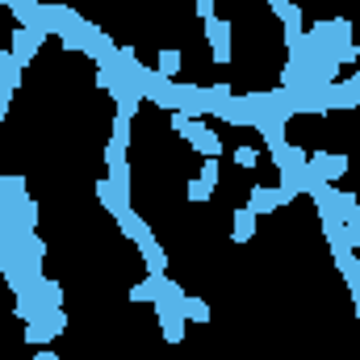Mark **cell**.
I'll list each match as a JSON object with an SVG mask.
<instances>
[{"mask_svg": "<svg viewBox=\"0 0 360 360\" xmlns=\"http://www.w3.org/2000/svg\"><path fill=\"white\" fill-rule=\"evenodd\" d=\"M306 172L327 180V184H335V180L348 172V155H331V151H319L314 147V155H306Z\"/></svg>", "mask_w": 360, "mask_h": 360, "instance_id": "6da1fadb", "label": "cell"}, {"mask_svg": "<svg viewBox=\"0 0 360 360\" xmlns=\"http://www.w3.org/2000/svg\"><path fill=\"white\" fill-rule=\"evenodd\" d=\"M151 306H155V319H160L164 340H168V344H180V340H184V314H180V306H172L168 297H155Z\"/></svg>", "mask_w": 360, "mask_h": 360, "instance_id": "7a4b0ae2", "label": "cell"}, {"mask_svg": "<svg viewBox=\"0 0 360 360\" xmlns=\"http://www.w3.org/2000/svg\"><path fill=\"white\" fill-rule=\"evenodd\" d=\"M205 42H210V51H214V63H231V21L210 17V21H205Z\"/></svg>", "mask_w": 360, "mask_h": 360, "instance_id": "3957f363", "label": "cell"}, {"mask_svg": "<svg viewBox=\"0 0 360 360\" xmlns=\"http://www.w3.org/2000/svg\"><path fill=\"white\" fill-rule=\"evenodd\" d=\"M210 117H218V122H226V126H256V109H248L243 96H231V101L214 105Z\"/></svg>", "mask_w": 360, "mask_h": 360, "instance_id": "277c9868", "label": "cell"}, {"mask_svg": "<svg viewBox=\"0 0 360 360\" xmlns=\"http://www.w3.org/2000/svg\"><path fill=\"white\" fill-rule=\"evenodd\" d=\"M269 155H272V164L281 168V176H285V172H306V151L293 147L289 139H281L276 147H269Z\"/></svg>", "mask_w": 360, "mask_h": 360, "instance_id": "5b68a950", "label": "cell"}, {"mask_svg": "<svg viewBox=\"0 0 360 360\" xmlns=\"http://www.w3.org/2000/svg\"><path fill=\"white\" fill-rule=\"evenodd\" d=\"M331 256H335V269H340V276L348 281V289H352V293H360V260H356V252H352L348 243H340V248H331Z\"/></svg>", "mask_w": 360, "mask_h": 360, "instance_id": "8992f818", "label": "cell"}, {"mask_svg": "<svg viewBox=\"0 0 360 360\" xmlns=\"http://www.w3.org/2000/svg\"><path fill=\"white\" fill-rule=\"evenodd\" d=\"M188 143H193V147H197L205 160H218V155H222V139H218V134H214L205 122H193V130H188Z\"/></svg>", "mask_w": 360, "mask_h": 360, "instance_id": "52a82bcc", "label": "cell"}, {"mask_svg": "<svg viewBox=\"0 0 360 360\" xmlns=\"http://www.w3.org/2000/svg\"><path fill=\"white\" fill-rule=\"evenodd\" d=\"M327 109H360V92L352 80H331L327 84Z\"/></svg>", "mask_w": 360, "mask_h": 360, "instance_id": "ba28073f", "label": "cell"}, {"mask_svg": "<svg viewBox=\"0 0 360 360\" xmlns=\"http://www.w3.org/2000/svg\"><path fill=\"white\" fill-rule=\"evenodd\" d=\"M38 42H42V38H38L34 30H17V34H13V42H8V51H13V59H17V68H25V63H30V59L38 55Z\"/></svg>", "mask_w": 360, "mask_h": 360, "instance_id": "9c48e42d", "label": "cell"}, {"mask_svg": "<svg viewBox=\"0 0 360 360\" xmlns=\"http://www.w3.org/2000/svg\"><path fill=\"white\" fill-rule=\"evenodd\" d=\"M113 218H117V226H122V235H126V239H134V243H139L143 235H151V226L143 222V214H134V205H126V210H117Z\"/></svg>", "mask_w": 360, "mask_h": 360, "instance_id": "30bf717a", "label": "cell"}, {"mask_svg": "<svg viewBox=\"0 0 360 360\" xmlns=\"http://www.w3.org/2000/svg\"><path fill=\"white\" fill-rule=\"evenodd\" d=\"M256 218H260V214H256L252 205L235 210V226H231V239H235V243H248V239L256 235Z\"/></svg>", "mask_w": 360, "mask_h": 360, "instance_id": "8fae6325", "label": "cell"}, {"mask_svg": "<svg viewBox=\"0 0 360 360\" xmlns=\"http://www.w3.org/2000/svg\"><path fill=\"white\" fill-rule=\"evenodd\" d=\"M109 92H113V105H117V117H134V113H139V96L130 92V84H126L122 76H117V84H113Z\"/></svg>", "mask_w": 360, "mask_h": 360, "instance_id": "7c38bea8", "label": "cell"}, {"mask_svg": "<svg viewBox=\"0 0 360 360\" xmlns=\"http://www.w3.org/2000/svg\"><path fill=\"white\" fill-rule=\"evenodd\" d=\"M139 252H143V260H147V269L151 272L168 269V256H164V248L155 243V235H143V239H139Z\"/></svg>", "mask_w": 360, "mask_h": 360, "instance_id": "4fadbf2b", "label": "cell"}, {"mask_svg": "<svg viewBox=\"0 0 360 360\" xmlns=\"http://www.w3.org/2000/svg\"><path fill=\"white\" fill-rule=\"evenodd\" d=\"M34 293H38V302H42L46 310H59V306H63V285H59V281H46V276H42V281H34Z\"/></svg>", "mask_w": 360, "mask_h": 360, "instance_id": "5bb4252c", "label": "cell"}, {"mask_svg": "<svg viewBox=\"0 0 360 360\" xmlns=\"http://www.w3.org/2000/svg\"><path fill=\"white\" fill-rule=\"evenodd\" d=\"M180 314H184V323H210V319H214L210 302H201V297H188V293H184V302H180Z\"/></svg>", "mask_w": 360, "mask_h": 360, "instance_id": "9a60e30c", "label": "cell"}, {"mask_svg": "<svg viewBox=\"0 0 360 360\" xmlns=\"http://www.w3.org/2000/svg\"><path fill=\"white\" fill-rule=\"evenodd\" d=\"M248 205H252L256 214H269V210L285 205V201H281V188H260V184H256V188H252V201H248Z\"/></svg>", "mask_w": 360, "mask_h": 360, "instance_id": "2e32d148", "label": "cell"}, {"mask_svg": "<svg viewBox=\"0 0 360 360\" xmlns=\"http://www.w3.org/2000/svg\"><path fill=\"white\" fill-rule=\"evenodd\" d=\"M96 201L109 210V214H117V210H126L130 201H122V193L113 188V180H96Z\"/></svg>", "mask_w": 360, "mask_h": 360, "instance_id": "e0dca14e", "label": "cell"}, {"mask_svg": "<svg viewBox=\"0 0 360 360\" xmlns=\"http://www.w3.org/2000/svg\"><path fill=\"white\" fill-rule=\"evenodd\" d=\"M160 76H168V80H176V72H180V51L176 46H164L160 51V68H155Z\"/></svg>", "mask_w": 360, "mask_h": 360, "instance_id": "ac0fdd59", "label": "cell"}, {"mask_svg": "<svg viewBox=\"0 0 360 360\" xmlns=\"http://www.w3.org/2000/svg\"><path fill=\"white\" fill-rule=\"evenodd\" d=\"M0 197H4V201H13V205H17V201H25V180H21V176H0Z\"/></svg>", "mask_w": 360, "mask_h": 360, "instance_id": "d6986e66", "label": "cell"}, {"mask_svg": "<svg viewBox=\"0 0 360 360\" xmlns=\"http://www.w3.org/2000/svg\"><path fill=\"white\" fill-rule=\"evenodd\" d=\"M109 180H113V188L122 193V201H130V164H113V168H109Z\"/></svg>", "mask_w": 360, "mask_h": 360, "instance_id": "ffe728a7", "label": "cell"}, {"mask_svg": "<svg viewBox=\"0 0 360 360\" xmlns=\"http://www.w3.org/2000/svg\"><path fill=\"white\" fill-rule=\"evenodd\" d=\"M109 147L126 151L130 147V117H113V134H109Z\"/></svg>", "mask_w": 360, "mask_h": 360, "instance_id": "44dd1931", "label": "cell"}, {"mask_svg": "<svg viewBox=\"0 0 360 360\" xmlns=\"http://www.w3.org/2000/svg\"><path fill=\"white\" fill-rule=\"evenodd\" d=\"M13 205V201H8ZM17 222H21V231H34L38 226V205L25 197V201H17Z\"/></svg>", "mask_w": 360, "mask_h": 360, "instance_id": "7402d4cb", "label": "cell"}, {"mask_svg": "<svg viewBox=\"0 0 360 360\" xmlns=\"http://www.w3.org/2000/svg\"><path fill=\"white\" fill-rule=\"evenodd\" d=\"M155 297H160V289H155V276H147V281L130 285V302H155Z\"/></svg>", "mask_w": 360, "mask_h": 360, "instance_id": "603a6c76", "label": "cell"}, {"mask_svg": "<svg viewBox=\"0 0 360 360\" xmlns=\"http://www.w3.org/2000/svg\"><path fill=\"white\" fill-rule=\"evenodd\" d=\"M21 89V68L13 72H0V101H13V92Z\"/></svg>", "mask_w": 360, "mask_h": 360, "instance_id": "cb8c5ba5", "label": "cell"}, {"mask_svg": "<svg viewBox=\"0 0 360 360\" xmlns=\"http://www.w3.org/2000/svg\"><path fill=\"white\" fill-rule=\"evenodd\" d=\"M38 323H42L51 335H59V331L68 327V314H63V306H59V310H42V319H38Z\"/></svg>", "mask_w": 360, "mask_h": 360, "instance_id": "d4e9b609", "label": "cell"}, {"mask_svg": "<svg viewBox=\"0 0 360 360\" xmlns=\"http://www.w3.org/2000/svg\"><path fill=\"white\" fill-rule=\"evenodd\" d=\"M205 105H210V113H214V105H222V101H231V84H205Z\"/></svg>", "mask_w": 360, "mask_h": 360, "instance_id": "484cf974", "label": "cell"}, {"mask_svg": "<svg viewBox=\"0 0 360 360\" xmlns=\"http://www.w3.org/2000/svg\"><path fill=\"white\" fill-rule=\"evenodd\" d=\"M235 164H239V168H256V164H260L256 147H235Z\"/></svg>", "mask_w": 360, "mask_h": 360, "instance_id": "4316f807", "label": "cell"}, {"mask_svg": "<svg viewBox=\"0 0 360 360\" xmlns=\"http://www.w3.org/2000/svg\"><path fill=\"white\" fill-rule=\"evenodd\" d=\"M168 122H172V130H176L180 139H188V130H193V117H188V113L172 109V117H168Z\"/></svg>", "mask_w": 360, "mask_h": 360, "instance_id": "83f0119b", "label": "cell"}, {"mask_svg": "<svg viewBox=\"0 0 360 360\" xmlns=\"http://www.w3.org/2000/svg\"><path fill=\"white\" fill-rule=\"evenodd\" d=\"M201 184H210V188H214V184H218V180H222V172H218V160H205V164H201Z\"/></svg>", "mask_w": 360, "mask_h": 360, "instance_id": "f1b7e54d", "label": "cell"}, {"mask_svg": "<svg viewBox=\"0 0 360 360\" xmlns=\"http://www.w3.org/2000/svg\"><path fill=\"white\" fill-rule=\"evenodd\" d=\"M210 193H214V188H210V184H201V180H193V184H188V201H197V205H201V201H210Z\"/></svg>", "mask_w": 360, "mask_h": 360, "instance_id": "f546056e", "label": "cell"}, {"mask_svg": "<svg viewBox=\"0 0 360 360\" xmlns=\"http://www.w3.org/2000/svg\"><path fill=\"white\" fill-rule=\"evenodd\" d=\"M113 84H117V72H109V68H96V89H113Z\"/></svg>", "mask_w": 360, "mask_h": 360, "instance_id": "4dcf8cb0", "label": "cell"}, {"mask_svg": "<svg viewBox=\"0 0 360 360\" xmlns=\"http://www.w3.org/2000/svg\"><path fill=\"white\" fill-rule=\"evenodd\" d=\"M13 68H17L13 51H8V46H0V72H13ZM21 72H25V68H21Z\"/></svg>", "mask_w": 360, "mask_h": 360, "instance_id": "1f68e13d", "label": "cell"}, {"mask_svg": "<svg viewBox=\"0 0 360 360\" xmlns=\"http://www.w3.org/2000/svg\"><path fill=\"white\" fill-rule=\"evenodd\" d=\"M197 17L210 21V17H214V0H197Z\"/></svg>", "mask_w": 360, "mask_h": 360, "instance_id": "d6a6232c", "label": "cell"}, {"mask_svg": "<svg viewBox=\"0 0 360 360\" xmlns=\"http://www.w3.org/2000/svg\"><path fill=\"white\" fill-rule=\"evenodd\" d=\"M34 360H59V356H55L51 348H38V352H34Z\"/></svg>", "mask_w": 360, "mask_h": 360, "instance_id": "836d02e7", "label": "cell"}, {"mask_svg": "<svg viewBox=\"0 0 360 360\" xmlns=\"http://www.w3.org/2000/svg\"><path fill=\"white\" fill-rule=\"evenodd\" d=\"M285 4H293V0H272V13H281Z\"/></svg>", "mask_w": 360, "mask_h": 360, "instance_id": "e575fe53", "label": "cell"}, {"mask_svg": "<svg viewBox=\"0 0 360 360\" xmlns=\"http://www.w3.org/2000/svg\"><path fill=\"white\" fill-rule=\"evenodd\" d=\"M4 109H8V101H0V122H4Z\"/></svg>", "mask_w": 360, "mask_h": 360, "instance_id": "d590c367", "label": "cell"}, {"mask_svg": "<svg viewBox=\"0 0 360 360\" xmlns=\"http://www.w3.org/2000/svg\"><path fill=\"white\" fill-rule=\"evenodd\" d=\"M352 302H356V314H360V293H352Z\"/></svg>", "mask_w": 360, "mask_h": 360, "instance_id": "8d00e7d4", "label": "cell"}, {"mask_svg": "<svg viewBox=\"0 0 360 360\" xmlns=\"http://www.w3.org/2000/svg\"><path fill=\"white\" fill-rule=\"evenodd\" d=\"M0 276H4V256H0Z\"/></svg>", "mask_w": 360, "mask_h": 360, "instance_id": "74e56055", "label": "cell"}, {"mask_svg": "<svg viewBox=\"0 0 360 360\" xmlns=\"http://www.w3.org/2000/svg\"><path fill=\"white\" fill-rule=\"evenodd\" d=\"M0 210H4V197H0Z\"/></svg>", "mask_w": 360, "mask_h": 360, "instance_id": "f35d334b", "label": "cell"}, {"mask_svg": "<svg viewBox=\"0 0 360 360\" xmlns=\"http://www.w3.org/2000/svg\"><path fill=\"white\" fill-rule=\"evenodd\" d=\"M0 235H4V231H0Z\"/></svg>", "mask_w": 360, "mask_h": 360, "instance_id": "ab89813d", "label": "cell"}]
</instances>
